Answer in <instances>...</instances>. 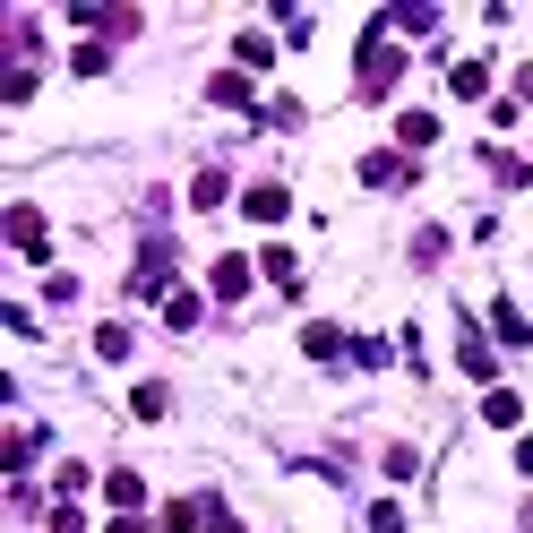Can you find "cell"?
<instances>
[{
	"label": "cell",
	"instance_id": "cell-4",
	"mask_svg": "<svg viewBox=\"0 0 533 533\" xmlns=\"http://www.w3.org/2000/svg\"><path fill=\"white\" fill-rule=\"evenodd\" d=\"M396 138H405V147H430V138H439V121H430V112H405V121H396Z\"/></svg>",
	"mask_w": 533,
	"mask_h": 533
},
{
	"label": "cell",
	"instance_id": "cell-2",
	"mask_svg": "<svg viewBox=\"0 0 533 533\" xmlns=\"http://www.w3.org/2000/svg\"><path fill=\"white\" fill-rule=\"evenodd\" d=\"M241 207H250V215H258V224H276V215H284V207H293V198H284V190H276V181H258V190H250V198H241Z\"/></svg>",
	"mask_w": 533,
	"mask_h": 533
},
{
	"label": "cell",
	"instance_id": "cell-1",
	"mask_svg": "<svg viewBox=\"0 0 533 533\" xmlns=\"http://www.w3.org/2000/svg\"><path fill=\"white\" fill-rule=\"evenodd\" d=\"M396 69H405V52H396V43H370V61H362V86H370V95H387V86H396Z\"/></svg>",
	"mask_w": 533,
	"mask_h": 533
},
{
	"label": "cell",
	"instance_id": "cell-5",
	"mask_svg": "<svg viewBox=\"0 0 533 533\" xmlns=\"http://www.w3.org/2000/svg\"><path fill=\"white\" fill-rule=\"evenodd\" d=\"M241 284H250V267H241V258H215V293L233 301V293H241Z\"/></svg>",
	"mask_w": 533,
	"mask_h": 533
},
{
	"label": "cell",
	"instance_id": "cell-3",
	"mask_svg": "<svg viewBox=\"0 0 533 533\" xmlns=\"http://www.w3.org/2000/svg\"><path fill=\"white\" fill-rule=\"evenodd\" d=\"M516 413H525V405H516L508 387H491V396H482V422H499V430H516Z\"/></svg>",
	"mask_w": 533,
	"mask_h": 533
}]
</instances>
